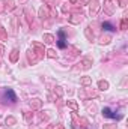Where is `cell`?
I'll list each match as a JSON object with an SVG mask.
<instances>
[{
	"label": "cell",
	"mask_w": 128,
	"mask_h": 129,
	"mask_svg": "<svg viewBox=\"0 0 128 129\" xmlns=\"http://www.w3.org/2000/svg\"><path fill=\"white\" fill-rule=\"evenodd\" d=\"M57 45H59V48H65V47H66V42H65V32H63V30H59V41H57Z\"/></svg>",
	"instance_id": "cell-1"
},
{
	"label": "cell",
	"mask_w": 128,
	"mask_h": 129,
	"mask_svg": "<svg viewBox=\"0 0 128 129\" xmlns=\"http://www.w3.org/2000/svg\"><path fill=\"white\" fill-rule=\"evenodd\" d=\"M102 114H104L106 117H110V119H121V116H118V114H115L110 108H104L102 110Z\"/></svg>",
	"instance_id": "cell-2"
},
{
	"label": "cell",
	"mask_w": 128,
	"mask_h": 129,
	"mask_svg": "<svg viewBox=\"0 0 128 129\" xmlns=\"http://www.w3.org/2000/svg\"><path fill=\"white\" fill-rule=\"evenodd\" d=\"M5 98H6V99L9 98V99H11V102H17V96H15V93H14V90H12V89H8V90L5 92Z\"/></svg>",
	"instance_id": "cell-3"
},
{
	"label": "cell",
	"mask_w": 128,
	"mask_h": 129,
	"mask_svg": "<svg viewBox=\"0 0 128 129\" xmlns=\"http://www.w3.org/2000/svg\"><path fill=\"white\" fill-rule=\"evenodd\" d=\"M102 29L107 30V32H115V30H116V29H115L110 23H102Z\"/></svg>",
	"instance_id": "cell-4"
},
{
	"label": "cell",
	"mask_w": 128,
	"mask_h": 129,
	"mask_svg": "<svg viewBox=\"0 0 128 129\" xmlns=\"http://www.w3.org/2000/svg\"><path fill=\"white\" fill-rule=\"evenodd\" d=\"M98 86H99L101 90H107V89H108V83H107V81H99Z\"/></svg>",
	"instance_id": "cell-5"
},
{
	"label": "cell",
	"mask_w": 128,
	"mask_h": 129,
	"mask_svg": "<svg viewBox=\"0 0 128 129\" xmlns=\"http://www.w3.org/2000/svg\"><path fill=\"white\" fill-rule=\"evenodd\" d=\"M17 59H18V51L14 50L12 54H11V62H17Z\"/></svg>",
	"instance_id": "cell-6"
},
{
	"label": "cell",
	"mask_w": 128,
	"mask_h": 129,
	"mask_svg": "<svg viewBox=\"0 0 128 129\" xmlns=\"http://www.w3.org/2000/svg\"><path fill=\"white\" fill-rule=\"evenodd\" d=\"M81 84H83V86L90 84V78H89V77H84V78H81Z\"/></svg>",
	"instance_id": "cell-7"
},
{
	"label": "cell",
	"mask_w": 128,
	"mask_h": 129,
	"mask_svg": "<svg viewBox=\"0 0 128 129\" xmlns=\"http://www.w3.org/2000/svg\"><path fill=\"white\" fill-rule=\"evenodd\" d=\"M32 105L35 107V108H39V107H41V101H39V99H33V102H32Z\"/></svg>",
	"instance_id": "cell-8"
},
{
	"label": "cell",
	"mask_w": 128,
	"mask_h": 129,
	"mask_svg": "<svg viewBox=\"0 0 128 129\" xmlns=\"http://www.w3.org/2000/svg\"><path fill=\"white\" fill-rule=\"evenodd\" d=\"M44 39H45V42H53L54 41V38L51 35H44Z\"/></svg>",
	"instance_id": "cell-9"
},
{
	"label": "cell",
	"mask_w": 128,
	"mask_h": 129,
	"mask_svg": "<svg viewBox=\"0 0 128 129\" xmlns=\"http://www.w3.org/2000/svg\"><path fill=\"white\" fill-rule=\"evenodd\" d=\"M97 9H98V5H97V2H93V3L90 5V12H92V11L97 12Z\"/></svg>",
	"instance_id": "cell-10"
},
{
	"label": "cell",
	"mask_w": 128,
	"mask_h": 129,
	"mask_svg": "<svg viewBox=\"0 0 128 129\" xmlns=\"http://www.w3.org/2000/svg\"><path fill=\"white\" fill-rule=\"evenodd\" d=\"M47 53H48V57H56V53H54L53 50H48Z\"/></svg>",
	"instance_id": "cell-11"
},
{
	"label": "cell",
	"mask_w": 128,
	"mask_h": 129,
	"mask_svg": "<svg viewBox=\"0 0 128 129\" xmlns=\"http://www.w3.org/2000/svg\"><path fill=\"white\" fill-rule=\"evenodd\" d=\"M121 27H122V29H127V18H124V20H122V23H121Z\"/></svg>",
	"instance_id": "cell-12"
},
{
	"label": "cell",
	"mask_w": 128,
	"mask_h": 129,
	"mask_svg": "<svg viewBox=\"0 0 128 129\" xmlns=\"http://www.w3.org/2000/svg\"><path fill=\"white\" fill-rule=\"evenodd\" d=\"M68 105H69L71 108H74V110L77 108V104H75V102H68Z\"/></svg>",
	"instance_id": "cell-13"
},
{
	"label": "cell",
	"mask_w": 128,
	"mask_h": 129,
	"mask_svg": "<svg viewBox=\"0 0 128 129\" xmlns=\"http://www.w3.org/2000/svg\"><path fill=\"white\" fill-rule=\"evenodd\" d=\"M6 123H15V119H12V117L6 119Z\"/></svg>",
	"instance_id": "cell-14"
},
{
	"label": "cell",
	"mask_w": 128,
	"mask_h": 129,
	"mask_svg": "<svg viewBox=\"0 0 128 129\" xmlns=\"http://www.w3.org/2000/svg\"><path fill=\"white\" fill-rule=\"evenodd\" d=\"M125 2L127 0H121V6H125Z\"/></svg>",
	"instance_id": "cell-15"
},
{
	"label": "cell",
	"mask_w": 128,
	"mask_h": 129,
	"mask_svg": "<svg viewBox=\"0 0 128 129\" xmlns=\"http://www.w3.org/2000/svg\"><path fill=\"white\" fill-rule=\"evenodd\" d=\"M0 53H3V47L2 45H0Z\"/></svg>",
	"instance_id": "cell-16"
},
{
	"label": "cell",
	"mask_w": 128,
	"mask_h": 129,
	"mask_svg": "<svg viewBox=\"0 0 128 129\" xmlns=\"http://www.w3.org/2000/svg\"><path fill=\"white\" fill-rule=\"evenodd\" d=\"M71 2H75V0H71Z\"/></svg>",
	"instance_id": "cell-17"
},
{
	"label": "cell",
	"mask_w": 128,
	"mask_h": 129,
	"mask_svg": "<svg viewBox=\"0 0 128 129\" xmlns=\"http://www.w3.org/2000/svg\"><path fill=\"white\" fill-rule=\"evenodd\" d=\"M60 129H63V128H60Z\"/></svg>",
	"instance_id": "cell-18"
}]
</instances>
